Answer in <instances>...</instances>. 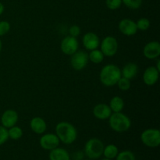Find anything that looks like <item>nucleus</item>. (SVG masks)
Masks as SVG:
<instances>
[{"instance_id": "f257e3e1", "label": "nucleus", "mask_w": 160, "mask_h": 160, "mask_svg": "<svg viewBox=\"0 0 160 160\" xmlns=\"http://www.w3.org/2000/svg\"><path fill=\"white\" fill-rule=\"evenodd\" d=\"M121 78V70L115 64H106L102 68L99 73V79L106 87H113Z\"/></svg>"}, {"instance_id": "f03ea898", "label": "nucleus", "mask_w": 160, "mask_h": 160, "mask_svg": "<svg viewBox=\"0 0 160 160\" xmlns=\"http://www.w3.org/2000/svg\"><path fill=\"white\" fill-rule=\"evenodd\" d=\"M56 134L61 142L66 145L73 144L78 138V131L72 123L67 121L59 122L56 126Z\"/></svg>"}, {"instance_id": "7ed1b4c3", "label": "nucleus", "mask_w": 160, "mask_h": 160, "mask_svg": "<svg viewBox=\"0 0 160 160\" xmlns=\"http://www.w3.org/2000/svg\"><path fill=\"white\" fill-rule=\"evenodd\" d=\"M108 120L109 127L115 132H126L129 131L131 127V119L122 112H112Z\"/></svg>"}, {"instance_id": "20e7f679", "label": "nucleus", "mask_w": 160, "mask_h": 160, "mask_svg": "<svg viewBox=\"0 0 160 160\" xmlns=\"http://www.w3.org/2000/svg\"><path fill=\"white\" fill-rule=\"evenodd\" d=\"M104 145L98 138H91L84 145V154L89 159H98L102 156Z\"/></svg>"}, {"instance_id": "39448f33", "label": "nucleus", "mask_w": 160, "mask_h": 160, "mask_svg": "<svg viewBox=\"0 0 160 160\" xmlns=\"http://www.w3.org/2000/svg\"><path fill=\"white\" fill-rule=\"evenodd\" d=\"M141 140L145 146L156 148L160 145V131L155 128L145 130L141 134Z\"/></svg>"}, {"instance_id": "423d86ee", "label": "nucleus", "mask_w": 160, "mask_h": 160, "mask_svg": "<svg viewBox=\"0 0 160 160\" xmlns=\"http://www.w3.org/2000/svg\"><path fill=\"white\" fill-rule=\"evenodd\" d=\"M100 50L106 57H112L118 51V42L112 36H106L100 42Z\"/></svg>"}, {"instance_id": "0eeeda50", "label": "nucleus", "mask_w": 160, "mask_h": 160, "mask_svg": "<svg viewBox=\"0 0 160 160\" xmlns=\"http://www.w3.org/2000/svg\"><path fill=\"white\" fill-rule=\"evenodd\" d=\"M70 56V65L72 68L77 71L84 70L89 62L88 53L83 50H78Z\"/></svg>"}, {"instance_id": "6e6552de", "label": "nucleus", "mask_w": 160, "mask_h": 160, "mask_svg": "<svg viewBox=\"0 0 160 160\" xmlns=\"http://www.w3.org/2000/svg\"><path fill=\"white\" fill-rule=\"evenodd\" d=\"M79 48V42L77 38L67 36L60 42V49L63 54L72 56Z\"/></svg>"}, {"instance_id": "1a4fd4ad", "label": "nucleus", "mask_w": 160, "mask_h": 160, "mask_svg": "<svg viewBox=\"0 0 160 160\" xmlns=\"http://www.w3.org/2000/svg\"><path fill=\"white\" fill-rule=\"evenodd\" d=\"M59 143H60L59 139L58 138L56 134H52V133L43 134L39 140L40 146L47 151H51L59 147Z\"/></svg>"}, {"instance_id": "9d476101", "label": "nucleus", "mask_w": 160, "mask_h": 160, "mask_svg": "<svg viewBox=\"0 0 160 160\" xmlns=\"http://www.w3.org/2000/svg\"><path fill=\"white\" fill-rule=\"evenodd\" d=\"M119 31L123 35L131 37L137 34L138 28L136 22L129 18H124L119 22Z\"/></svg>"}, {"instance_id": "9b49d317", "label": "nucleus", "mask_w": 160, "mask_h": 160, "mask_svg": "<svg viewBox=\"0 0 160 160\" xmlns=\"http://www.w3.org/2000/svg\"><path fill=\"white\" fill-rule=\"evenodd\" d=\"M18 120L19 115L17 111L14 109H6L1 117L2 126L9 129L15 126L18 122Z\"/></svg>"}, {"instance_id": "f8f14e48", "label": "nucleus", "mask_w": 160, "mask_h": 160, "mask_svg": "<svg viewBox=\"0 0 160 160\" xmlns=\"http://www.w3.org/2000/svg\"><path fill=\"white\" fill-rule=\"evenodd\" d=\"M143 55L148 59H156L160 56V44L156 41L148 42L143 48Z\"/></svg>"}, {"instance_id": "ddd939ff", "label": "nucleus", "mask_w": 160, "mask_h": 160, "mask_svg": "<svg viewBox=\"0 0 160 160\" xmlns=\"http://www.w3.org/2000/svg\"><path fill=\"white\" fill-rule=\"evenodd\" d=\"M100 39L98 34L94 32H88L82 38V44L84 48L88 51L96 49L99 47Z\"/></svg>"}, {"instance_id": "4468645a", "label": "nucleus", "mask_w": 160, "mask_h": 160, "mask_svg": "<svg viewBox=\"0 0 160 160\" xmlns=\"http://www.w3.org/2000/svg\"><path fill=\"white\" fill-rule=\"evenodd\" d=\"M159 70L155 66L147 67L143 73V81L147 86H153L159 80Z\"/></svg>"}, {"instance_id": "2eb2a0df", "label": "nucleus", "mask_w": 160, "mask_h": 160, "mask_svg": "<svg viewBox=\"0 0 160 160\" xmlns=\"http://www.w3.org/2000/svg\"><path fill=\"white\" fill-rule=\"evenodd\" d=\"M92 112H93L94 117L100 120H108L111 114L112 113L109 105L106 104V103H99V104L95 105L94 106Z\"/></svg>"}, {"instance_id": "dca6fc26", "label": "nucleus", "mask_w": 160, "mask_h": 160, "mask_svg": "<svg viewBox=\"0 0 160 160\" xmlns=\"http://www.w3.org/2000/svg\"><path fill=\"white\" fill-rule=\"evenodd\" d=\"M30 128L31 131L37 134H42L47 129V123L44 119L40 117H33L30 121Z\"/></svg>"}, {"instance_id": "f3484780", "label": "nucleus", "mask_w": 160, "mask_h": 160, "mask_svg": "<svg viewBox=\"0 0 160 160\" xmlns=\"http://www.w3.org/2000/svg\"><path fill=\"white\" fill-rule=\"evenodd\" d=\"M120 70H121L122 77L131 80L137 76L138 73V66L134 62H128Z\"/></svg>"}, {"instance_id": "a211bd4d", "label": "nucleus", "mask_w": 160, "mask_h": 160, "mask_svg": "<svg viewBox=\"0 0 160 160\" xmlns=\"http://www.w3.org/2000/svg\"><path fill=\"white\" fill-rule=\"evenodd\" d=\"M49 160H70V156L67 150L57 147L50 151Z\"/></svg>"}, {"instance_id": "6ab92c4d", "label": "nucleus", "mask_w": 160, "mask_h": 160, "mask_svg": "<svg viewBox=\"0 0 160 160\" xmlns=\"http://www.w3.org/2000/svg\"><path fill=\"white\" fill-rule=\"evenodd\" d=\"M109 108L112 112H120L124 108V101L120 96H114L109 101Z\"/></svg>"}, {"instance_id": "aec40b11", "label": "nucleus", "mask_w": 160, "mask_h": 160, "mask_svg": "<svg viewBox=\"0 0 160 160\" xmlns=\"http://www.w3.org/2000/svg\"><path fill=\"white\" fill-rule=\"evenodd\" d=\"M104 58L105 56L103 55V53L102 52L101 50L98 49V48L92 50L88 53L89 60L95 64H99L102 62V61L104 60Z\"/></svg>"}, {"instance_id": "412c9836", "label": "nucleus", "mask_w": 160, "mask_h": 160, "mask_svg": "<svg viewBox=\"0 0 160 160\" xmlns=\"http://www.w3.org/2000/svg\"><path fill=\"white\" fill-rule=\"evenodd\" d=\"M118 153V148L113 144H110V145H108L106 147H104L102 155H104L105 158H106V159H113L117 157Z\"/></svg>"}, {"instance_id": "4be33fe9", "label": "nucleus", "mask_w": 160, "mask_h": 160, "mask_svg": "<svg viewBox=\"0 0 160 160\" xmlns=\"http://www.w3.org/2000/svg\"><path fill=\"white\" fill-rule=\"evenodd\" d=\"M8 134H9V138H11L12 140H19L23 137V130L20 127L15 126L8 129Z\"/></svg>"}, {"instance_id": "5701e85b", "label": "nucleus", "mask_w": 160, "mask_h": 160, "mask_svg": "<svg viewBox=\"0 0 160 160\" xmlns=\"http://www.w3.org/2000/svg\"><path fill=\"white\" fill-rule=\"evenodd\" d=\"M117 85L120 90L123 91V92H126V91H128L131 88V80L127 79V78L121 76V78H120V79H119V81H117Z\"/></svg>"}, {"instance_id": "b1692460", "label": "nucleus", "mask_w": 160, "mask_h": 160, "mask_svg": "<svg viewBox=\"0 0 160 160\" xmlns=\"http://www.w3.org/2000/svg\"><path fill=\"white\" fill-rule=\"evenodd\" d=\"M150 21L148 19L145 18V17H142L139 19L137 22H136V25H137L138 31H145L148 30L150 28Z\"/></svg>"}, {"instance_id": "393cba45", "label": "nucleus", "mask_w": 160, "mask_h": 160, "mask_svg": "<svg viewBox=\"0 0 160 160\" xmlns=\"http://www.w3.org/2000/svg\"><path fill=\"white\" fill-rule=\"evenodd\" d=\"M122 3L131 9H138L142 4V0H122Z\"/></svg>"}, {"instance_id": "a878e982", "label": "nucleus", "mask_w": 160, "mask_h": 160, "mask_svg": "<svg viewBox=\"0 0 160 160\" xmlns=\"http://www.w3.org/2000/svg\"><path fill=\"white\" fill-rule=\"evenodd\" d=\"M117 160H135V156L134 153L128 150L121 152L118 153L117 157Z\"/></svg>"}, {"instance_id": "bb28decb", "label": "nucleus", "mask_w": 160, "mask_h": 160, "mask_svg": "<svg viewBox=\"0 0 160 160\" xmlns=\"http://www.w3.org/2000/svg\"><path fill=\"white\" fill-rule=\"evenodd\" d=\"M106 6L110 10L118 9L122 5V0H106Z\"/></svg>"}, {"instance_id": "cd10ccee", "label": "nucleus", "mask_w": 160, "mask_h": 160, "mask_svg": "<svg viewBox=\"0 0 160 160\" xmlns=\"http://www.w3.org/2000/svg\"><path fill=\"white\" fill-rule=\"evenodd\" d=\"M10 23L6 20H2L0 21V37L4 36L7 34L10 30Z\"/></svg>"}, {"instance_id": "c85d7f7f", "label": "nucleus", "mask_w": 160, "mask_h": 160, "mask_svg": "<svg viewBox=\"0 0 160 160\" xmlns=\"http://www.w3.org/2000/svg\"><path fill=\"white\" fill-rule=\"evenodd\" d=\"M9 139V134H8V129L0 125V145H2L6 143Z\"/></svg>"}, {"instance_id": "c756f323", "label": "nucleus", "mask_w": 160, "mask_h": 160, "mask_svg": "<svg viewBox=\"0 0 160 160\" xmlns=\"http://www.w3.org/2000/svg\"><path fill=\"white\" fill-rule=\"evenodd\" d=\"M81 34V28L78 25H72L69 28V35L72 37L78 38Z\"/></svg>"}, {"instance_id": "7c9ffc66", "label": "nucleus", "mask_w": 160, "mask_h": 160, "mask_svg": "<svg viewBox=\"0 0 160 160\" xmlns=\"http://www.w3.org/2000/svg\"><path fill=\"white\" fill-rule=\"evenodd\" d=\"M4 6H3V4L2 2H0V15H2V14L3 13V12H4Z\"/></svg>"}, {"instance_id": "2f4dec72", "label": "nucleus", "mask_w": 160, "mask_h": 160, "mask_svg": "<svg viewBox=\"0 0 160 160\" xmlns=\"http://www.w3.org/2000/svg\"><path fill=\"white\" fill-rule=\"evenodd\" d=\"M155 67H156V68H157L158 70L160 71V60L159 59H157V63H156V65L155 66Z\"/></svg>"}, {"instance_id": "473e14b6", "label": "nucleus", "mask_w": 160, "mask_h": 160, "mask_svg": "<svg viewBox=\"0 0 160 160\" xmlns=\"http://www.w3.org/2000/svg\"><path fill=\"white\" fill-rule=\"evenodd\" d=\"M2 43L1 39H0V52H1L2 51Z\"/></svg>"}, {"instance_id": "72a5a7b5", "label": "nucleus", "mask_w": 160, "mask_h": 160, "mask_svg": "<svg viewBox=\"0 0 160 160\" xmlns=\"http://www.w3.org/2000/svg\"><path fill=\"white\" fill-rule=\"evenodd\" d=\"M102 160H112V159H106V158H105V159H103Z\"/></svg>"}, {"instance_id": "f704fd0d", "label": "nucleus", "mask_w": 160, "mask_h": 160, "mask_svg": "<svg viewBox=\"0 0 160 160\" xmlns=\"http://www.w3.org/2000/svg\"><path fill=\"white\" fill-rule=\"evenodd\" d=\"M86 160H92V159H86Z\"/></svg>"}]
</instances>
